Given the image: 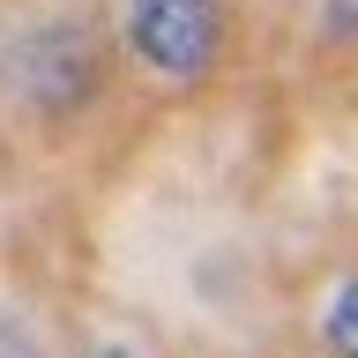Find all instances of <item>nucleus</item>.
<instances>
[{
    "label": "nucleus",
    "instance_id": "5",
    "mask_svg": "<svg viewBox=\"0 0 358 358\" xmlns=\"http://www.w3.org/2000/svg\"><path fill=\"white\" fill-rule=\"evenodd\" d=\"M90 358H134V351H127V343H97Z\"/></svg>",
    "mask_w": 358,
    "mask_h": 358
},
{
    "label": "nucleus",
    "instance_id": "4",
    "mask_svg": "<svg viewBox=\"0 0 358 358\" xmlns=\"http://www.w3.org/2000/svg\"><path fill=\"white\" fill-rule=\"evenodd\" d=\"M329 8V30L336 38H358V0H321Z\"/></svg>",
    "mask_w": 358,
    "mask_h": 358
},
{
    "label": "nucleus",
    "instance_id": "1",
    "mask_svg": "<svg viewBox=\"0 0 358 358\" xmlns=\"http://www.w3.org/2000/svg\"><path fill=\"white\" fill-rule=\"evenodd\" d=\"M224 45V0H127V52L164 83H201Z\"/></svg>",
    "mask_w": 358,
    "mask_h": 358
},
{
    "label": "nucleus",
    "instance_id": "3",
    "mask_svg": "<svg viewBox=\"0 0 358 358\" xmlns=\"http://www.w3.org/2000/svg\"><path fill=\"white\" fill-rule=\"evenodd\" d=\"M0 358H45V343L30 336V321L15 306H0Z\"/></svg>",
    "mask_w": 358,
    "mask_h": 358
},
{
    "label": "nucleus",
    "instance_id": "2",
    "mask_svg": "<svg viewBox=\"0 0 358 358\" xmlns=\"http://www.w3.org/2000/svg\"><path fill=\"white\" fill-rule=\"evenodd\" d=\"M329 351L336 358H358V276L329 299Z\"/></svg>",
    "mask_w": 358,
    "mask_h": 358
}]
</instances>
